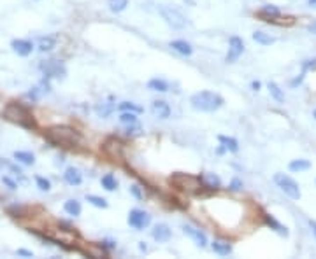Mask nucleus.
Instances as JSON below:
<instances>
[{"label":"nucleus","mask_w":316,"mask_h":259,"mask_svg":"<svg viewBox=\"0 0 316 259\" xmlns=\"http://www.w3.org/2000/svg\"><path fill=\"white\" fill-rule=\"evenodd\" d=\"M211 249L219 256H228L232 252V245L228 242H221V240H215L211 243Z\"/></svg>","instance_id":"16"},{"label":"nucleus","mask_w":316,"mask_h":259,"mask_svg":"<svg viewBox=\"0 0 316 259\" xmlns=\"http://www.w3.org/2000/svg\"><path fill=\"white\" fill-rule=\"evenodd\" d=\"M120 123L125 125V126L135 125V123H137V116H135V112H128V110H125V112L120 114Z\"/></svg>","instance_id":"29"},{"label":"nucleus","mask_w":316,"mask_h":259,"mask_svg":"<svg viewBox=\"0 0 316 259\" xmlns=\"http://www.w3.org/2000/svg\"><path fill=\"white\" fill-rule=\"evenodd\" d=\"M200 179H202V184L209 189H218L219 186H221V180H219V177L215 175V173H204Z\"/></svg>","instance_id":"18"},{"label":"nucleus","mask_w":316,"mask_h":259,"mask_svg":"<svg viewBox=\"0 0 316 259\" xmlns=\"http://www.w3.org/2000/svg\"><path fill=\"white\" fill-rule=\"evenodd\" d=\"M243 51H244V42L241 41L239 37H230L228 41V53H227V62L232 63L236 62L241 55H243Z\"/></svg>","instance_id":"9"},{"label":"nucleus","mask_w":316,"mask_h":259,"mask_svg":"<svg viewBox=\"0 0 316 259\" xmlns=\"http://www.w3.org/2000/svg\"><path fill=\"white\" fill-rule=\"evenodd\" d=\"M41 70L42 74H44V77L46 79H49V77H63V75L67 74V70H65V65H63L60 60H46V62H42L41 65Z\"/></svg>","instance_id":"7"},{"label":"nucleus","mask_w":316,"mask_h":259,"mask_svg":"<svg viewBox=\"0 0 316 259\" xmlns=\"http://www.w3.org/2000/svg\"><path fill=\"white\" fill-rule=\"evenodd\" d=\"M11 46H13L14 53H18L20 56H28L34 51V44L30 41H23V39H14Z\"/></svg>","instance_id":"12"},{"label":"nucleus","mask_w":316,"mask_h":259,"mask_svg":"<svg viewBox=\"0 0 316 259\" xmlns=\"http://www.w3.org/2000/svg\"><path fill=\"white\" fill-rule=\"evenodd\" d=\"M190 104L200 112H215L223 105V96L213 91H198L190 98Z\"/></svg>","instance_id":"3"},{"label":"nucleus","mask_w":316,"mask_h":259,"mask_svg":"<svg viewBox=\"0 0 316 259\" xmlns=\"http://www.w3.org/2000/svg\"><path fill=\"white\" fill-rule=\"evenodd\" d=\"M302 70H316V58L313 60H306V62L302 63Z\"/></svg>","instance_id":"36"},{"label":"nucleus","mask_w":316,"mask_h":259,"mask_svg":"<svg viewBox=\"0 0 316 259\" xmlns=\"http://www.w3.org/2000/svg\"><path fill=\"white\" fill-rule=\"evenodd\" d=\"M315 116H316V110H315Z\"/></svg>","instance_id":"46"},{"label":"nucleus","mask_w":316,"mask_h":259,"mask_svg":"<svg viewBox=\"0 0 316 259\" xmlns=\"http://www.w3.org/2000/svg\"><path fill=\"white\" fill-rule=\"evenodd\" d=\"M260 16L266 18V21H272V20H276V18L281 16V13H279V9L276 7V5H264L260 11Z\"/></svg>","instance_id":"17"},{"label":"nucleus","mask_w":316,"mask_h":259,"mask_svg":"<svg viewBox=\"0 0 316 259\" xmlns=\"http://www.w3.org/2000/svg\"><path fill=\"white\" fill-rule=\"evenodd\" d=\"M309 167H311V163H309L308 159H295V161H292V163L288 165V168H290L292 172H304V170H308Z\"/></svg>","instance_id":"25"},{"label":"nucleus","mask_w":316,"mask_h":259,"mask_svg":"<svg viewBox=\"0 0 316 259\" xmlns=\"http://www.w3.org/2000/svg\"><path fill=\"white\" fill-rule=\"evenodd\" d=\"M170 47H172L174 51H177V53L185 55V56H190L192 53H194V47L190 46L186 41H172L170 42Z\"/></svg>","instance_id":"15"},{"label":"nucleus","mask_w":316,"mask_h":259,"mask_svg":"<svg viewBox=\"0 0 316 259\" xmlns=\"http://www.w3.org/2000/svg\"><path fill=\"white\" fill-rule=\"evenodd\" d=\"M309 226H311L313 233H315V237H316V221H309Z\"/></svg>","instance_id":"42"},{"label":"nucleus","mask_w":316,"mask_h":259,"mask_svg":"<svg viewBox=\"0 0 316 259\" xmlns=\"http://www.w3.org/2000/svg\"><path fill=\"white\" fill-rule=\"evenodd\" d=\"M63 209H65V212L69 214V216H79L81 214V203L77 200H67L65 201V205H63Z\"/></svg>","instance_id":"22"},{"label":"nucleus","mask_w":316,"mask_h":259,"mask_svg":"<svg viewBox=\"0 0 316 259\" xmlns=\"http://www.w3.org/2000/svg\"><path fill=\"white\" fill-rule=\"evenodd\" d=\"M147 88L151 89V91H158V93H165L169 91V83L164 79H151L149 83H147Z\"/></svg>","instance_id":"19"},{"label":"nucleus","mask_w":316,"mask_h":259,"mask_svg":"<svg viewBox=\"0 0 316 259\" xmlns=\"http://www.w3.org/2000/svg\"><path fill=\"white\" fill-rule=\"evenodd\" d=\"M183 231H185V235H188L190 238L194 240L195 245H197V247H206L207 245L206 233H204V231H200L198 228H194V226L185 224V226H183Z\"/></svg>","instance_id":"10"},{"label":"nucleus","mask_w":316,"mask_h":259,"mask_svg":"<svg viewBox=\"0 0 316 259\" xmlns=\"http://www.w3.org/2000/svg\"><path fill=\"white\" fill-rule=\"evenodd\" d=\"M14 159L20 161L23 165H34L35 163V156L32 152H26V151H16L14 152Z\"/></svg>","instance_id":"20"},{"label":"nucleus","mask_w":316,"mask_h":259,"mask_svg":"<svg viewBox=\"0 0 316 259\" xmlns=\"http://www.w3.org/2000/svg\"><path fill=\"white\" fill-rule=\"evenodd\" d=\"M95 110H97V114L100 117H107L114 110V105L113 104H100V105H97V109Z\"/></svg>","instance_id":"31"},{"label":"nucleus","mask_w":316,"mask_h":259,"mask_svg":"<svg viewBox=\"0 0 316 259\" xmlns=\"http://www.w3.org/2000/svg\"><path fill=\"white\" fill-rule=\"evenodd\" d=\"M253 41H257L258 44H262V46H270L276 39L270 37V35H267V34H264V32H255V34H253Z\"/></svg>","instance_id":"23"},{"label":"nucleus","mask_w":316,"mask_h":259,"mask_svg":"<svg viewBox=\"0 0 316 259\" xmlns=\"http://www.w3.org/2000/svg\"><path fill=\"white\" fill-rule=\"evenodd\" d=\"M141 131H143V128H141L139 123H135V125H128V126H126V135L137 137V135H141Z\"/></svg>","instance_id":"35"},{"label":"nucleus","mask_w":316,"mask_h":259,"mask_svg":"<svg viewBox=\"0 0 316 259\" xmlns=\"http://www.w3.org/2000/svg\"><path fill=\"white\" fill-rule=\"evenodd\" d=\"M151 235L156 242H169V238H170V235L172 233H170L167 224H156L151 230Z\"/></svg>","instance_id":"13"},{"label":"nucleus","mask_w":316,"mask_h":259,"mask_svg":"<svg viewBox=\"0 0 316 259\" xmlns=\"http://www.w3.org/2000/svg\"><path fill=\"white\" fill-rule=\"evenodd\" d=\"M118 109L122 110V112H125V110H128V112H135V114L143 112V109H141V107H137V105L130 104V102H122V104L118 105Z\"/></svg>","instance_id":"32"},{"label":"nucleus","mask_w":316,"mask_h":259,"mask_svg":"<svg viewBox=\"0 0 316 259\" xmlns=\"http://www.w3.org/2000/svg\"><path fill=\"white\" fill-rule=\"evenodd\" d=\"M139 249H141V251H146L147 247H146V245H144V242H141V245H139Z\"/></svg>","instance_id":"45"},{"label":"nucleus","mask_w":316,"mask_h":259,"mask_svg":"<svg viewBox=\"0 0 316 259\" xmlns=\"http://www.w3.org/2000/svg\"><path fill=\"white\" fill-rule=\"evenodd\" d=\"M251 88L255 89V91H258V89H260V83H257V81H255V83H251Z\"/></svg>","instance_id":"43"},{"label":"nucleus","mask_w":316,"mask_h":259,"mask_svg":"<svg viewBox=\"0 0 316 259\" xmlns=\"http://www.w3.org/2000/svg\"><path fill=\"white\" fill-rule=\"evenodd\" d=\"M86 200L90 201L92 205H95V207H98V209H107V201L104 200V198H100V196H93V194H88L86 196Z\"/></svg>","instance_id":"33"},{"label":"nucleus","mask_w":316,"mask_h":259,"mask_svg":"<svg viewBox=\"0 0 316 259\" xmlns=\"http://www.w3.org/2000/svg\"><path fill=\"white\" fill-rule=\"evenodd\" d=\"M308 30L311 32V34H315L316 35V23H313V25H309L308 26Z\"/></svg>","instance_id":"41"},{"label":"nucleus","mask_w":316,"mask_h":259,"mask_svg":"<svg viewBox=\"0 0 316 259\" xmlns=\"http://www.w3.org/2000/svg\"><path fill=\"white\" fill-rule=\"evenodd\" d=\"M274 182H276L278 188L281 189L287 196H290L292 200H299L300 198V188L292 177L285 175V173H276V175H274Z\"/></svg>","instance_id":"5"},{"label":"nucleus","mask_w":316,"mask_h":259,"mask_svg":"<svg viewBox=\"0 0 316 259\" xmlns=\"http://www.w3.org/2000/svg\"><path fill=\"white\" fill-rule=\"evenodd\" d=\"M46 138L60 147H76L81 142V133L71 126H53L46 131Z\"/></svg>","instance_id":"1"},{"label":"nucleus","mask_w":316,"mask_h":259,"mask_svg":"<svg viewBox=\"0 0 316 259\" xmlns=\"http://www.w3.org/2000/svg\"><path fill=\"white\" fill-rule=\"evenodd\" d=\"M16 254H18V256H25V258H34V254H32L30 251H25V249H20V251H18Z\"/></svg>","instance_id":"40"},{"label":"nucleus","mask_w":316,"mask_h":259,"mask_svg":"<svg viewBox=\"0 0 316 259\" xmlns=\"http://www.w3.org/2000/svg\"><path fill=\"white\" fill-rule=\"evenodd\" d=\"M169 182H170L176 189L186 193V194H200L202 188H206V186L202 184V179H200V177L190 175V173H181V172L172 173V175L169 177Z\"/></svg>","instance_id":"4"},{"label":"nucleus","mask_w":316,"mask_h":259,"mask_svg":"<svg viewBox=\"0 0 316 259\" xmlns=\"http://www.w3.org/2000/svg\"><path fill=\"white\" fill-rule=\"evenodd\" d=\"M241 188H243V182H241L239 179H234L230 182V189H232V191H239Z\"/></svg>","instance_id":"38"},{"label":"nucleus","mask_w":316,"mask_h":259,"mask_svg":"<svg viewBox=\"0 0 316 259\" xmlns=\"http://www.w3.org/2000/svg\"><path fill=\"white\" fill-rule=\"evenodd\" d=\"M2 116L7 119V121L14 123L18 126H23V128H28V130H34L35 128V121H34V116L30 114V110L26 109L25 105L16 104V102H11L4 107L2 110Z\"/></svg>","instance_id":"2"},{"label":"nucleus","mask_w":316,"mask_h":259,"mask_svg":"<svg viewBox=\"0 0 316 259\" xmlns=\"http://www.w3.org/2000/svg\"><path fill=\"white\" fill-rule=\"evenodd\" d=\"M266 222L270 226V228H274V230L278 231L279 235H285V237L288 235V230H287V228H285L283 224H279V222L276 221L274 217H270V216H266Z\"/></svg>","instance_id":"28"},{"label":"nucleus","mask_w":316,"mask_h":259,"mask_svg":"<svg viewBox=\"0 0 316 259\" xmlns=\"http://www.w3.org/2000/svg\"><path fill=\"white\" fill-rule=\"evenodd\" d=\"M218 140H219V142H221V144H223L225 149L230 151V152H237V151H239V142H237L236 138H232V137H225V135H219Z\"/></svg>","instance_id":"21"},{"label":"nucleus","mask_w":316,"mask_h":259,"mask_svg":"<svg viewBox=\"0 0 316 259\" xmlns=\"http://www.w3.org/2000/svg\"><path fill=\"white\" fill-rule=\"evenodd\" d=\"M2 182H4V184L7 186L9 189H13V191L18 188V186H16V182H14V180H11V179H9V177H2Z\"/></svg>","instance_id":"37"},{"label":"nucleus","mask_w":316,"mask_h":259,"mask_svg":"<svg viewBox=\"0 0 316 259\" xmlns=\"http://www.w3.org/2000/svg\"><path fill=\"white\" fill-rule=\"evenodd\" d=\"M35 182H37V188L41 191H49L51 189V182L48 179H44V177H35Z\"/></svg>","instance_id":"34"},{"label":"nucleus","mask_w":316,"mask_h":259,"mask_svg":"<svg viewBox=\"0 0 316 259\" xmlns=\"http://www.w3.org/2000/svg\"><path fill=\"white\" fill-rule=\"evenodd\" d=\"M149 222H151V216L147 212H144V210L134 209V210H130V214H128V224H130V228H134V230H137V231L147 228Z\"/></svg>","instance_id":"8"},{"label":"nucleus","mask_w":316,"mask_h":259,"mask_svg":"<svg viewBox=\"0 0 316 259\" xmlns=\"http://www.w3.org/2000/svg\"><path fill=\"white\" fill-rule=\"evenodd\" d=\"M151 112H153V116L158 117V119H169V117H170V107H169L167 102L155 100L151 104Z\"/></svg>","instance_id":"11"},{"label":"nucleus","mask_w":316,"mask_h":259,"mask_svg":"<svg viewBox=\"0 0 316 259\" xmlns=\"http://www.w3.org/2000/svg\"><path fill=\"white\" fill-rule=\"evenodd\" d=\"M107 5L113 13H122L128 5V0H107Z\"/></svg>","instance_id":"27"},{"label":"nucleus","mask_w":316,"mask_h":259,"mask_svg":"<svg viewBox=\"0 0 316 259\" xmlns=\"http://www.w3.org/2000/svg\"><path fill=\"white\" fill-rule=\"evenodd\" d=\"M158 11H160L162 18H164L165 23H167L169 26H172V28H176V30H181L186 26V18L183 16L177 9L170 7V5H160Z\"/></svg>","instance_id":"6"},{"label":"nucleus","mask_w":316,"mask_h":259,"mask_svg":"<svg viewBox=\"0 0 316 259\" xmlns=\"http://www.w3.org/2000/svg\"><path fill=\"white\" fill-rule=\"evenodd\" d=\"M100 182H102V188H105L107 191H114V189L118 188V180L114 179V175H111V173L102 177Z\"/></svg>","instance_id":"26"},{"label":"nucleus","mask_w":316,"mask_h":259,"mask_svg":"<svg viewBox=\"0 0 316 259\" xmlns=\"http://www.w3.org/2000/svg\"><path fill=\"white\" fill-rule=\"evenodd\" d=\"M63 179H65V182L71 186H79L81 182H83V175H81V172L77 170V168L71 167L65 170V173H63Z\"/></svg>","instance_id":"14"},{"label":"nucleus","mask_w":316,"mask_h":259,"mask_svg":"<svg viewBox=\"0 0 316 259\" xmlns=\"http://www.w3.org/2000/svg\"><path fill=\"white\" fill-rule=\"evenodd\" d=\"M308 4L311 5V7H316V0H308Z\"/></svg>","instance_id":"44"},{"label":"nucleus","mask_w":316,"mask_h":259,"mask_svg":"<svg viewBox=\"0 0 316 259\" xmlns=\"http://www.w3.org/2000/svg\"><path fill=\"white\" fill-rule=\"evenodd\" d=\"M269 91H270V95H272L274 100L285 102V93L281 91V88H279L276 83H269Z\"/></svg>","instance_id":"30"},{"label":"nucleus","mask_w":316,"mask_h":259,"mask_svg":"<svg viewBox=\"0 0 316 259\" xmlns=\"http://www.w3.org/2000/svg\"><path fill=\"white\" fill-rule=\"evenodd\" d=\"M55 44H56V41L53 37H41L39 39V51H42V53L51 51L55 47Z\"/></svg>","instance_id":"24"},{"label":"nucleus","mask_w":316,"mask_h":259,"mask_svg":"<svg viewBox=\"0 0 316 259\" xmlns=\"http://www.w3.org/2000/svg\"><path fill=\"white\" fill-rule=\"evenodd\" d=\"M130 191H132V194H134V196H135V198H139V200H141V198H143V196H144L143 193H141L139 186H132V188H130Z\"/></svg>","instance_id":"39"}]
</instances>
